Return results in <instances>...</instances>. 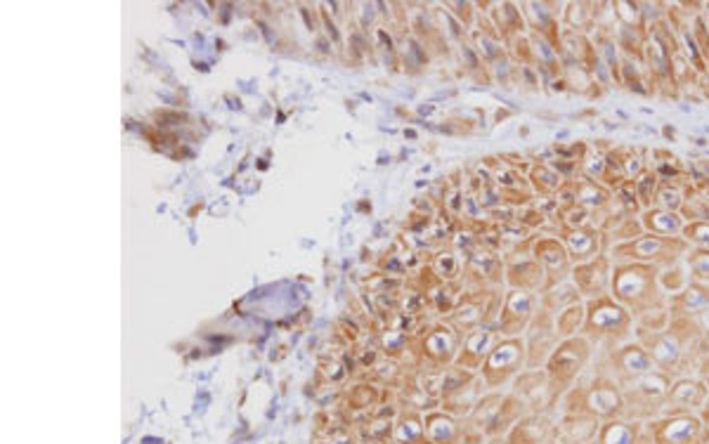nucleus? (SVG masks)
Wrapping results in <instances>:
<instances>
[{
  "label": "nucleus",
  "mask_w": 709,
  "mask_h": 444,
  "mask_svg": "<svg viewBox=\"0 0 709 444\" xmlns=\"http://www.w3.org/2000/svg\"><path fill=\"white\" fill-rule=\"evenodd\" d=\"M610 296L632 312L634 319L667 308V293L660 286V267L648 263H615Z\"/></svg>",
  "instance_id": "f257e3e1"
},
{
  "label": "nucleus",
  "mask_w": 709,
  "mask_h": 444,
  "mask_svg": "<svg viewBox=\"0 0 709 444\" xmlns=\"http://www.w3.org/2000/svg\"><path fill=\"white\" fill-rule=\"evenodd\" d=\"M688 251L690 244L684 237H658L645 232L634 241L610 246L608 256L613 257V263H648L664 270L681 263Z\"/></svg>",
  "instance_id": "f03ea898"
},
{
  "label": "nucleus",
  "mask_w": 709,
  "mask_h": 444,
  "mask_svg": "<svg viewBox=\"0 0 709 444\" xmlns=\"http://www.w3.org/2000/svg\"><path fill=\"white\" fill-rule=\"evenodd\" d=\"M636 319L632 317V312L615 300L610 293L596 300H587V319H584V328L582 334L591 338H629L634 334Z\"/></svg>",
  "instance_id": "7ed1b4c3"
},
{
  "label": "nucleus",
  "mask_w": 709,
  "mask_h": 444,
  "mask_svg": "<svg viewBox=\"0 0 709 444\" xmlns=\"http://www.w3.org/2000/svg\"><path fill=\"white\" fill-rule=\"evenodd\" d=\"M613 257L608 253H600L599 257H593L589 263H580L573 267L570 282L577 286V291L587 300H596L610 293V283H613Z\"/></svg>",
  "instance_id": "20e7f679"
},
{
  "label": "nucleus",
  "mask_w": 709,
  "mask_h": 444,
  "mask_svg": "<svg viewBox=\"0 0 709 444\" xmlns=\"http://www.w3.org/2000/svg\"><path fill=\"white\" fill-rule=\"evenodd\" d=\"M561 241L565 244L573 265L589 263L600 253L610 251L606 234L596 227H584V230H561Z\"/></svg>",
  "instance_id": "39448f33"
},
{
  "label": "nucleus",
  "mask_w": 709,
  "mask_h": 444,
  "mask_svg": "<svg viewBox=\"0 0 709 444\" xmlns=\"http://www.w3.org/2000/svg\"><path fill=\"white\" fill-rule=\"evenodd\" d=\"M537 260L544 265L548 270V283H561L570 279L573 274V260H570V253H567L565 244L561 241V237H548L542 239L535 248Z\"/></svg>",
  "instance_id": "423d86ee"
},
{
  "label": "nucleus",
  "mask_w": 709,
  "mask_h": 444,
  "mask_svg": "<svg viewBox=\"0 0 709 444\" xmlns=\"http://www.w3.org/2000/svg\"><path fill=\"white\" fill-rule=\"evenodd\" d=\"M667 308H670L671 317H700L705 309H709V283L690 279V283L681 293L670 296Z\"/></svg>",
  "instance_id": "0eeeda50"
},
{
  "label": "nucleus",
  "mask_w": 709,
  "mask_h": 444,
  "mask_svg": "<svg viewBox=\"0 0 709 444\" xmlns=\"http://www.w3.org/2000/svg\"><path fill=\"white\" fill-rule=\"evenodd\" d=\"M599 14L600 3H589V0L565 3V10H563V29L591 36L596 31V26H599Z\"/></svg>",
  "instance_id": "6e6552de"
},
{
  "label": "nucleus",
  "mask_w": 709,
  "mask_h": 444,
  "mask_svg": "<svg viewBox=\"0 0 709 444\" xmlns=\"http://www.w3.org/2000/svg\"><path fill=\"white\" fill-rule=\"evenodd\" d=\"M641 225L643 232L658 234V237H681L684 234L686 220L681 218V213L664 211V208H645L641 213Z\"/></svg>",
  "instance_id": "1a4fd4ad"
},
{
  "label": "nucleus",
  "mask_w": 709,
  "mask_h": 444,
  "mask_svg": "<svg viewBox=\"0 0 709 444\" xmlns=\"http://www.w3.org/2000/svg\"><path fill=\"white\" fill-rule=\"evenodd\" d=\"M574 196H577V206H584L593 213H603L613 201V189H608L603 182L591 180L587 175H580L574 180Z\"/></svg>",
  "instance_id": "9d476101"
},
{
  "label": "nucleus",
  "mask_w": 709,
  "mask_h": 444,
  "mask_svg": "<svg viewBox=\"0 0 709 444\" xmlns=\"http://www.w3.org/2000/svg\"><path fill=\"white\" fill-rule=\"evenodd\" d=\"M696 192L697 189L693 187V182L688 178H681V180H660V187L658 194H655V204L652 206L681 213L686 199H690Z\"/></svg>",
  "instance_id": "9b49d317"
},
{
  "label": "nucleus",
  "mask_w": 709,
  "mask_h": 444,
  "mask_svg": "<svg viewBox=\"0 0 709 444\" xmlns=\"http://www.w3.org/2000/svg\"><path fill=\"white\" fill-rule=\"evenodd\" d=\"M622 88L634 95L641 97H652L651 78L645 71L643 62H636L632 57H622Z\"/></svg>",
  "instance_id": "f8f14e48"
},
{
  "label": "nucleus",
  "mask_w": 709,
  "mask_h": 444,
  "mask_svg": "<svg viewBox=\"0 0 709 444\" xmlns=\"http://www.w3.org/2000/svg\"><path fill=\"white\" fill-rule=\"evenodd\" d=\"M615 14V22L622 29H632V31H648L641 13V0H613L610 3Z\"/></svg>",
  "instance_id": "ddd939ff"
},
{
  "label": "nucleus",
  "mask_w": 709,
  "mask_h": 444,
  "mask_svg": "<svg viewBox=\"0 0 709 444\" xmlns=\"http://www.w3.org/2000/svg\"><path fill=\"white\" fill-rule=\"evenodd\" d=\"M584 319H587V303L570 305V308L558 312V317H556V328H558V334L565 335V338H573V335L582 334Z\"/></svg>",
  "instance_id": "4468645a"
},
{
  "label": "nucleus",
  "mask_w": 709,
  "mask_h": 444,
  "mask_svg": "<svg viewBox=\"0 0 709 444\" xmlns=\"http://www.w3.org/2000/svg\"><path fill=\"white\" fill-rule=\"evenodd\" d=\"M688 283H690V272L688 267H686L684 260L677 265H671V267L660 270V286H662V291L667 293V298L681 293Z\"/></svg>",
  "instance_id": "2eb2a0df"
},
{
  "label": "nucleus",
  "mask_w": 709,
  "mask_h": 444,
  "mask_svg": "<svg viewBox=\"0 0 709 444\" xmlns=\"http://www.w3.org/2000/svg\"><path fill=\"white\" fill-rule=\"evenodd\" d=\"M686 267L693 282L709 283V251L707 248H690L684 257Z\"/></svg>",
  "instance_id": "dca6fc26"
},
{
  "label": "nucleus",
  "mask_w": 709,
  "mask_h": 444,
  "mask_svg": "<svg viewBox=\"0 0 709 444\" xmlns=\"http://www.w3.org/2000/svg\"><path fill=\"white\" fill-rule=\"evenodd\" d=\"M634 187H636V196L638 201H641V206L645 208H652V204H655V194H658V187H660V178L655 173H652L651 168L645 170V173H641L634 180Z\"/></svg>",
  "instance_id": "f3484780"
},
{
  "label": "nucleus",
  "mask_w": 709,
  "mask_h": 444,
  "mask_svg": "<svg viewBox=\"0 0 709 444\" xmlns=\"http://www.w3.org/2000/svg\"><path fill=\"white\" fill-rule=\"evenodd\" d=\"M613 201L617 204L619 208H622V211L626 213V215H634V218H638V215L643 213V206H641V201H638L634 182H625V185H619V187L613 192Z\"/></svg>",
  "instance_id": "a211bd4d"
},
{
  "label": "nucleus",
  "mask_w": 709,
  "mask_h": 444,
  "mask_svg": "<svg viewBox=\"0 0 709 444\" xmlns=\"http://www.w3.org/2000/svg\"><path fill=\"white\" fill-rule=\"evenodd\" d=\"M681 218L688 222H709V206L700 199V194H693L690 199H686L684 208H681Z\"/></svg>",
  "instance_id": "6ab92c4d"
},
{
  "label": "nucleus",
  "mask_w": 709,
  "mask_h": 444,
  "mask_svg": "<svg viewBox=\"0 0 709 444\" xmlns=\"http://www.w3.org/2000/svg\"><path fill=\"white\" fill-rule=\"evenodd\" d=\"M681 237L690 244V248H707L709 251V222H688Z\"/></svg>",
  "instance_id": "aec40b11"
},
{
  "label": "nucleus",
  "mask_w": 709,
  "mask_h": 444,
  "mask_svg": "<svg viewBox=\"0 0 709 444\" xmlns=\"http://www.w3.org/2000/svg\"><path fill=\"white\" fill-rule=\"evenodd\" d=\"M641 13H643L645 26L660 24L662 20H667V3H651V0H641Z\"/></svg>",
  "instance_id": "412c9836"
},
{
  "label": "nucleus",
  "mask_w": 709,
  "mask_h": 444,
  "mask_svg": "<svg viewBox=\"0 0 709 444\" xmlns=\"http://www.w3.org/2000/svg\"><path fill=\"white\" fill-rule=\"evenodd\" d=\"M697 326H700V334L709 338V309H705L703 315L697 317Z\"/></svg>",
  "instance_id": "4be33fe9"
},
{
  "label": "nucleus",
  "mask_w": 709,
  "mask_h": 444,
  "mask_svg": "<svg viewBox=\"0 0 709 444\" xmlns=\"http://www.w3.org/2000/svg\"><path fill=\"white\" fill-rule=\"evenodd\" d=\"M700 95H703V100H709V65L707 71L703 74V78H700Z\"/></svg>",
  "instance_id": "5701e85b"
},
{
  "label": "nucleus",
  "mask_w": 709,
  "mask_h": 444,
  "mask_svg": "<svg viewBox=\"0 0 709 444\" xmlns=\"http://www.w3.org/2000/svg\"><path fill=\"white\" fill-rule=\"evenodd\" d=\"M700 20H703L705 29H707V36H709V3H705V5H703V13H700Z\"/></svg>",
  "instance_id": "b1692460"
},
{
  "label": "nucleus",
  "mask_w": 709,
  "mask_h": 444,
  "mask_svg": "<svg viewBox=\"0 0 709 444\" xmlns=\"http://www.w3.org/2000/svg\"><path fill=\"white\" fill-rule=\"evenodd\" d=\"M690 142H693V144H696V147H700V149H709L707 137H690Z\"/></svg>",
  "instance_id": "393cba45"
},
{
  "label": "nucleus",
  "mask_w": 709,
  "mask_h": 444,
  "mask_svg": "<svg viewBox=\"0 0 709 444\" xmlns=\"http://www.w3.org/2000/svg\"><path fill=\"white\" fill-rule=\"evenodd\" d=\"M662 133H664V137H670L671 142H674V137H677V128H671V126H664Z\"/></svg>",
  "instance_id": "a878e982"
},
{
  "label": "nucleus",
  "mask_w": 709,
  "mask_h": 444,
  "mask_svg": "<svg viewBox=\"0 0 709 444\" xmlns=\"http://www.w3.org/2000/svg\"><path fill=\"white\" fill-rule=\"evenodd\" d=\"M697 194H700V199H703L705 204H707V206H709V185H705V187L697 189Z\"/></svg>",
  "instance_id": "bb28decb"
},
{
  "label": "nucleus",
  "mask_w": 709,
  "mask_h": 444,
  "mask_svg": "<svg viewBox=\"0 0 709 444\" xmlns=\"http://www.w3.org/2000/svg\"><path fill=\"white\" fill-rule=\"evenodd\" d=\"M565 137H570V130H561L558 133V140H565Z\"/></svg>",
  "instance_id": "cd10ccee"
}]
</instances>
